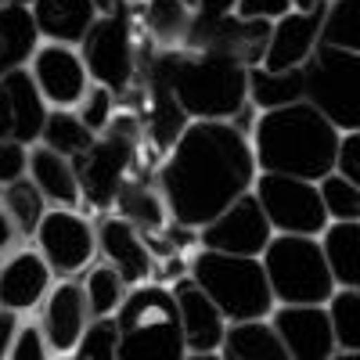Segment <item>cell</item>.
<instances>
[{"mask_svg":"<svg viewBox=\"0 0 360 360\" xmlns=\"http://www.w3.org/2000/svg\"><path fill=\"white\" fill-rule=\"evenodd\" d=\"M256 176H259L256 155L242 127L195 119L166 152L155 173V184L166 198L169 220L202 231L231 202L249 195Z\"/></svg>","mask_w":360,"mask_h":360,"instance_id":"obj_1","label":"cell"},{"mask_svg":"<svg viewBox=\"0 0 360 360\" xmlns=\"http://www.w3.org/2000/svg\"><path fill=\"white\" fill-rule=\"evenodd\" d=\"M339 137L342 134L310 101H295L274 112H256L249 144L259 173L324 180L335 169Z\"/></svg>","mask_w":360,"mask_h":360,"instance_id":"obj_2","label":"cell"},{"mask_svg":"<svg viewBox=\"0 0 360 360\" xmlns=\"http://www.w3.org/2000/svg\"><path fill=\"white\" fill-rule=\"evenodd\" d=\"M152 65L169 83L173 98L188 119H213V123H238L249 112V65L213 51L173 47L155 51Z\"/></svg>","mask_w":360,"mask_h":360,"instance_id":"obj_3","label":"cell"},{"mask_svg":"<svg viewBox=\"0 0 360 360\" xmlns=\"http://www.w3.org/2000/svg\"><path fill=\"white\" fill-rule=\"evenodd\" d=\"M119 360H188V342L169 285H134L115 310Z\"/></svg>","mask_w":360,"mask_h":360,"instance_id":"obj_4","label":"cell"},{"mask_svg":"<svg viewBox=\"0 0 360 360\" xmlns=\"http://www.w3.org/2000/svg\"><path fill=\"white\" fill-rule=\"evenodd\" d=\"M188 274L220 307L227 324L266 321L278 307L274 295H270V285H266V270L256 256H231V252L198 249L188 263Z\"/></svg>","mask_w":360,"mask_h":360,"instance_id":"obj_5","label":"cell"},{"mask_svg":"<svg viewBox=\"0 0 360 360\" xmlns=\"http://www.w3.org/2000/svg\"><path fill=\"white\" fill-rule=\"evenodd\" d=\"M259 263L278 307H328V299L335 295V278L328 270L321 238L274 234Z\"/></svg>","mask_w":360,"mask_h":360,"instance_id":"obj_6","label":"cell"},{"mask_svg":"<svg viewBox=\"0 0 360 360\" xmlns=\"http://www.w3.org/2000/svg\"><path fill=\"white\" fill-rule=\"evenodd\" d=\"M141 144H144V127L137 112H115L105 134L94 137V144L83 155L72 159L83 205L86 209H112L119 188L130 173H137L141 162Z\"/></svg>","mask_w":360,"mask_h":360,"instance_id":"obj_7","label":"cell"},{"mask_svg":"<svg viewBox=\"0 0 360 360\" xmlns=\"http://www.w3.org/2000/svg\"><path fill=\"white\" fill-rule=\"evenodd\" d=\"M90 79L108 86L123 101L134 94L137 72H141V44H137V0L134 4H115L112 11L98 15L90 33L76 47Z\"/></svg>","mask_w":360,"mask_h":360,"instance_id":"obj_8","label":"cell"},{"mask_svg":"<svg viewBox=\"0 0 360 360\" xmlns=\"http://www.w3.org/2000/svg\"><path fill=\"white\" fill-rule=\"evenodd\" d=\"M307 69V101L339 134L360 130V54L317 44Z\"/></svg>","mask_w":360,"mask_h":360,"instance_id":"obj_9","label":"cell"},{"mask_svg":"<svg viewBox=\"0 0 360 360\" xmlns=\"http://www.w3.org/2000/svg\"><path fill=\"white\" fill-rule=\"evenodd\" d=\"M256 202L274 227V234H303L321 238L328 227V213L317 191V180H299L281 173H259L252 184Z\"/></svg>","mask_w":360,"mask_h":360,"instance_id":"obj_10","label":"cell"},{"mask_svg":"<svg viewBox=\"0 0 360 360\" xmlns=\"http://www.w3.org/2000/svg\"><path fill=\"white\" fill-rule=\"evenodd\" d=\"M33 242H37V252L54 270V278H72L79 270H86L90 259H94L98 231L76 209H47Z\"/></svg>","mask_w":360,"mask_h":360,"instance_id":"obj_11","label":"cell"},{"mask_svg":"<svg viewBox=\"0 0 360 360\" xmlns=\"http://www.w3.org/2000/svg\"><path fill=\"white\" fill-rule=\"evenodd\" d=\"M274 238L263 205L256 202V195H242L238 202H231L217 220H209L198 231V245L213 249V252H231V256H263V249Z\"/></svg>","mask_w":360,"mask_h":360,"instance_id":"obj_12","label":"cell"},{"mask_svg":"<svg viewBox=\"0 0 360 360\" xmlns=\"http://www.w3.org/2000/svg\"><path fill=\"white\" fill-rule=\"evenodd\" d=\"M47 112L51 108L29 69H15L0 76V141H11L22 148L40 144Z\"/></svg>","mask_w":360,"mask_h":360,"instance_id":"obj_13","label":"cell"},{"mask_svg":"<svg viewBox=\"0 0 360 360\" xmlns=\"http://www.w3.org/2000/svg\"><path fill=\"white\" fill-rule=\"evenodd\" d=\"M137 90H141V108H144V115H141V127H144V137H148V144H155V152H169V148L180 141V134L188 130V112L180 108V101L173 98V90H169V83L159 76V69L152 65V51H141V83H137Z\"/></svg>","mask_w":360,"mask_h":360,"instance_id":"obj_14","label":"cell"},{"mask_svg":"<svg viewBox=\"0 0 360 360\" xmlns=\"http://www.w3.org/2000/svg\"><path fill=\"white\" fill-rule=\"evenodd\" d=\"M29 72H33L47 108H76L94 83L79 51L65 44H40V51L29 62Z\"/></svg>","mask_w":360,"mask_h":360,"instance_id":"obj_15","label":"cell"},{"mask_svg":"<svg viewBox=\"0 0 360 360\" xmlns=\"http://www.w3.org/2000/svg\"><path fill=\"white\" fill-rule=\"evenodd\" d=\"M324 15H328V0L307 8V11H288L285 18L270 22V37H266V51H263V69H299L310 62V54L321 44V29H324Z\"/></svg>","mask_w":360,"mask_h":360,"instance_id":"obj_16","label":"cell"},{"mask_svg":"<svg viewBox=\"0 0 360 360\" xmlns=\"http://www.w3.org/2000/svg\"><path fill=\"white\" fill-rule=\"evenodd\" d=\"M266 321L292 360H332L339 353L328 307H274Z\"/></svg>","mask_w":360,"mask_h":360,"instance_id":"obj_17","label":"cell"},{"mask_svg":"<svg viewBox=\"0 0 360 360\" xmlns=\"http://www.w3.org/2000/svg\"><path fill=\"white\" fill-rule=\"evenodd\" d=\"M266 37H270V22L227 15V18L209 22V25H191L184 47L213 51V54L234 58V62H242V65H259L263 51H266Z\"/></svg>","mask_w":360,"mask_h":360,"instance_id":"obj_18","label":"cell"},{"mask_svg":"<svg viewBox=\"0 0 360 360\" xmlns=\"http://www.w3.org/2000/svg\"><path fill=\"white\" fill-rule=\"evenodd\" d=\"M90 321H94V317H90L83 285L72 281V278H58L51 285L47 299L40 303V328H44V335H47L54 356H69L79 346V339H83Z\"/></svg>","mask_w":360,"mask_h":360,"instance_id":"obj_19","label":"cell"},{"mask_svg":"<svg viewBox=\"0 0 360 360\" xmlns=\"http://www.w3.org/2000/svg\"><path fill=\"white\" fill-rule=\"evenodd\" d=\"M112 209H115V217L130 220V224L148 238L152 252H159V256H173V252H176L173 245L159 242V238H162V234H169L173 227H169V209H166V198H162V191H159L155 180H148L144 173H130V176L123 180V188H119V195H115Z\"/></svg>","mask_w":360,"mask_h":360,"instance_id":"obj_20","label":"cell"},{"mask_svg":"<svg viewBox=\"0 0 360 360\" xmlns=\"http://www.w3.org/2000/svg\"><path fill=\"white\" fill-rule=\"evenodd\" d=\"M169 292L180 314V328H184L188 353H220L224 335H227V317L220 314V307L195 285L191 274L176 278Z\"/></svg>","mask_w":360,"mask_h":360,"instance_id":"obj_21","label":"cell"},{"mask_svg":"<svg viewBox=\"0 0 360 360\" xmlns=\"http://www.w3.org/2000/svg\"><path fill=\"white\" fill-rule=\"evenodd\" d=\"M98 252L105 256L108 266H115L123 281L134 288V285H144L152 281V270H155V252L148 245V238L123 217H101L98 224Z\"/></svg>","mask_w":360,"mask_h":360,"instance_id":"obj_22","label":"cell"},{"mask_svg":"<svg viewBox=\"0 0 360 360\" xmlns=\"http://www.w3.org/2000/svg\"><path fill=\"white\" fill-rule=\"evenodd\" d=\"M54 285V270L37 249H22L0 263V307L11 314L40 310Z\"/></svg>","mask_w":360,"mask_h":360,"instance_id":"obj_23","label":"cell"},{"mask_svg":"<svg viewBox=\"0 0 360 360\" xmlns=\"http://www.w3.org/2000/svg\"><path fill=\"white\" fill-rule=\"evenodd\" d=\"M98 15L101 11L94 8V0H37L33 4V18L44 44L79 47L90 25L98 22Z\"/></svg>","mask_w":360,"mask_h":360,"instance_id":"obj_24","label":"cell"},{"mask_svg":"<svg viewBox=\"0 0 360 360\" xmlns=\"http://www.w3.org/2000/svg\"><path fill=\"white\" fill-rule=\"evenodd\" d=\"M25 176L44 191V198H47L54 209H79V205H83V191H79L72 159L51 152V148H44V144L29 148Z\"/></svg>","mask_w":360,"mask_h":360,"instance_id":"obj_25","label":"cell"},{"mask_svg":"<svg viewBox=\"0 0 360 360\" xmlns=\"http://www.w3.org/2000/svg\"><path fill=\"white\" fill-rule=\"evenodd\" d=\"M40 44H44V37L37 29L33 8H4L0 4V76L15 72V69H29Z\"/></svg>","mask_w":360,"mask_h":360,"instance_id":"obj_26","label":"cell"},{"mask_svg":"<svg viewBox=\"0 0 360 360\" xmlns=\"http://www.w3.org/2000/svg\"><path fill=\"white\" fill-rule=\"evenodd\" d=\"M295 101H307V69H263V65H249V105L256 112H274Z\"/></svg>","mask_w":360,"mask_h":360,"instance_id":"obj_27","label":"cell"},{"mask_svg":"<svg viewBox=\"0 0 360 360\" xmlns=\"http://www.w3.org/2000/svg\"><path fill=\"white\" fill-rule=\"evenodd\" d=\"M137 18L144 22L148 37L159 44V51L184 47L195 18V0H141Z\"/></svg>","mask_w":360,"mask_h":360,"instance_id":"obj_28","label":"cell"},{"mask_svg":"<svg viewBox=\"0 0 360 360\" xmlns=\"http://www.w3.org/2000/svg\"><path fill=\"white\" fill-rule=\"evenodd\" d=\"M224 360H292L270 321H242L227 324V335L220 346Z\"/></svg>","mask_w":360,"mask_h":360,"instance_id":"obj_29","label":"cell"},{"mask_svg":"<svg viewBox=\"0 0 360 360\" xmlns=\"http://www.w3.org/2000/svg\"><path fill=\"white\" fill-rule=\"evenodd\" d=\"M321 249L335 278V288H360V220L328 224L321 234Z\"/></svg>","mask_w":360,"mask_h":360,"instance_id":"obj_30","label":"cell"},{"mask_svg":"<svg viewBox=\"0 0 360 360\" xmlns=\"http://www.w3.org/2000/svg\"><path fill=\"white\" fill-rule=\"evenodd\" d=\"M94 137L98 134L83 123L76 108H51L47 123H44V134H40V144L51 148V152H58V155H65V159H76L94 144Z\"/></svg>","mask_w":360,"mask_h":360,"instance_id":"obj_31","label":"cell"},{"mask_svg":"<svg viewBox=\"0 0 360 360\" xmlns=\"http://www.w3.org/2000/svg\"><path fill=\"white\" fill-rule=\"evenodd\" d=\"M0 202H4L8 217L15 220V227H18L22 238H33L37 227H40V220L47 217V209H51V202L44 198V191L29 176H18V180H11L8 188H0Z\"/></svg>","mask_w":360,"mask_h":360,"instance_id":"obj_32","label":"cell"},{"mask_svg":"<svg viewBox=\"0 0 360 360\" xmlns=\"http://www.w3.org/2000/svg\"><path fill=\"white\" fill-rule=\"evenodd\" d=\"M83 295H86V307H90V317H115V310L123 307V299L130 292V285L123 281L115 266L101 263V266H86L83 274Z\"/></svg>","mask_w":360,"mask_h":360,"instance_id":"obj_33","label":"cell"},{"mask_svg":"<svg viewBox=\"0 0 360 360\" xmlns=\"http://www.w3.org/2000/svg\"><path fill=\"white\" fill-rule=\"evenodd\" d=\"M321 44L360 54V0H328Z\"/></svg>","mask_w":360,"mask_h":360,"instance_id":"obj_34","label":"cell"},{"mask_svg":"<svg viewBox=\"0 0 360 360\" xmlns=\"http://www.w3.org/2000/svg\"><path fill=\"white\" fill-rule=\"evenodd\" d=\"M328 317L335 328L339 353H360V288H335L328 299Z\"/></svg>","mask_w":360,"mask_h":360,"instance_id":"obj_35","label":"cell"},{"mask_svg":"<svg viewBox=\"0 0 360 360\" xmlns=\"http://www.w3.org/2000/svg\"><path fill=\"white\" fill-rule=\"evenodd\" d=\"M317 191H321V202H324V213H328V224H353L360 220V188L353 180H346L342 173H328L324 180H317Z\"/></svg>","mask_w":360,"mask_h":360,"instance_id":"obj_36","label":"cell"},{"mask_svg":"<svg viewBox=\"0 0 360 360\" xmlns=\"http://www.w3.org/2000/svg\"><path fill=\"white\" fill-rule=\"evenodd\" d=\"M76 360H119V332L115 317H94L86 324L79 346L72 349Z\"/></svg>","mask_w":360,"mask_h":360,"instance_id":"obj_37","label":"cell"},{"mask_svg":"<svg viewBox=\"0 0 360 360\" xmlns=\"http://www.w3.org/2000/svg\"><path fill=\"white\" fill-rule=\"evenodd\" d=\"M76 112H79V119H83V123L94 130V134H105L108 123L115 119V112H119V98L112 94L108 86L90 83V90L83 94V101L76 105Z\"/></svg>","mask_w":360,"mask_h":360,"instance_id":"obj_38","label":"cell"},{"mask_svg":"<svg viewBox=\"0 0 360 360\" xmlns=\"http://www.w3.org/2000/svg\"><path fill=\"white\" fill-rule=\"evenodd\" d=\"M8 360H54V349L44 335L40 321H22L18 332H15V342L8 349Z\"/></svg>","mask_w":360,"mask_h":360,"instance_id":"obj_39","label":"cell"},{"mask_svg":"<svg viewBox=\"0 0 360 360\" xmlns=\"http://www.w3.org/2000/svg\"><path fill=\"white\" fill-rule=\"evenodd\" d=\"M288 11H295V0H238V11L242 18H256V22H278Z\"/></svg>","mask_w":360,"mask_h":360,"instance_id":"obj_40","label":"cell"},{"mask_svg":"<svg viewBox=\"0 0 360 360\" xmlns=\"http://www.w3.org/2000/svg\"><path fill=\"white\" fill-rule=\"evenodd\" d=\"M25 166H29V148L0 141V188H8L11 180L25 176Z\"/></svg>","mask_w":360,"mask_h":360,"instance_id":"obj_41","label":"cell"},{"mask_svg":"<svg viewBox=\"0 0 360 360\" xmlns=\"http://www.w3.org/2000/svg\"><path fill=\"white\" fill-rule=\"evenodd\" d=\"M335 173H342L346 180L360 188V130L342 134L339 137V159H335Z\"/></svg>","mask_w":360,"mask_h":360,"instance_id":"obj_42","label":"cell"},{"mask_svg":"<svg viewBox=\"0 0 360 360\" xmlns=\"http://www.w3.org/2000/svg\"><path fill=\"white\" fill-rule=\"evenodd\" d=\"M238 11V0H195V18L191 25H209V22H220L227 15Z\"/></svg>","mask_w":360,"mask_h":360,"instance_id":"obj_43","label":"cell"},{"mask_svg":"<svg viewBox=\"0 0 360 360\" xmlns=\"http://www.w3.org/2000/svg\"><path fill=\"white\" fill-rule=\"evenodd\" d=\"M18 324H22L18 314H11V310L0 307V360H8V349H11V342H15Z\"/></svg>","mask_w":360,"mask_h":360,"instance_id":"obj_44","label":"cell"},{"mask_svg":"<svg viewBox=\"0 0 360 360\" xmlns=\"http://www.w3.org/2000/svg\"><path fill=\"white\" fill-rule=\"evenodd\" d=\"M18 227H15V220L8 217V209H4V202H0V256L4 252H11V245L18 242Z\"/></svg>","mask_w":360,"mask_h":360,"instance_id":"obj_45","label":"cell"},{"mask_svg":"<svg viewBox=\"0 0 360 360\" xmlns=\"http://www.w3.org/2000/svg\"><path fill=\"white\" fill-rule=\"evenodd\" d=\"M115 4H134V0H94V8H98L101 15H105V11H112Z\"/></svg>","mask_w":360,"mask_h":360,"instance_id":"obj_46","label":"cell"},{"mask_svg":"<svg viewBox=\"0 0 360 360\" xmlns=\"http://www.w3.org/2000/svg\"><path fill=\"white\" fill-rule=\"evenodd\" d=\"M0 4H4V8H33L37 0H0Z\"/></svg>","mask_w":360,"mask_h":360,"instance_id":"obj_47","label":"cell"},{"mask_svg":"<svg viewBox=\"0 0 360 360\" xmlns=\"http://www.w3.org/2000/svg\"><path fill=\"white\" fill-rule=\"evenodd\" d=\"M188 360H224L220 353H188Z\"/></svg>","mask_w":360,"mask_h":360,"instance_id":"obj_48","label":"cell"},{"mask_svg":"<svg viewBox=\"0 0 360 360\" xmlns=\"http://www.w3.org/2000/svg\"><path fill=\"white\" fill-rule=\"evenodd\" d=\"M314 4H321V0H295V11H307V8H314Z\"/></svg>","mask_w":360,"mask_h":360,"instance_id":"obj_49","label":"cell"},{"mask_svg":"<svg viewBox=\"0 0 360 360\" xmlns=\"http://www.w3.org/2000/svg\"><path fill=\"white\" fill-rule=\"evenodd\" d=\"M332 360H360V353H335Z\"/></svg>","mask_w":360,"mask_h":360,"instance_id":"obj_50","label":"cell"},{"mask_svg":"<svg viewBox=\"0 0 360 360\" xmlns=\"http://www.w3.org/2000/svg\"><path fill=\"white\" fill-rule=\"evenodd\" d=\"M54 360H76V356H72V353H69V356H54Z\"/></svg>","mask_w":360,"mask_h":360,"instance_id":"obj_51","label":"cell"}]
</instances>
